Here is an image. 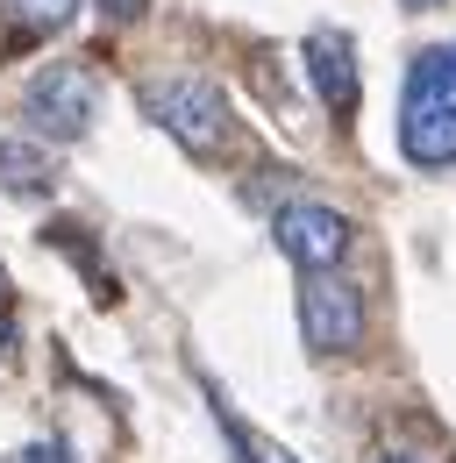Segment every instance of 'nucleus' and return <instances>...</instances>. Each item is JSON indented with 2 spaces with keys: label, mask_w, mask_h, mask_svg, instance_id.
I'll return each mask as SVG.
<instances>
[{
  "label": "nucleus",
  "mask_w": 456,
  "mask_h": 463,
  "mask_svg": "<svg viewBox=\"0 0 456 463\" xmlns=\"http://www.w3.org/2000/svg\"><path fill=\"white\" fill-rule=\"evenodd\" d=\"M399 150L421 172L456 165V43H428L406 64V100H399Z\"/></svg>",
  "instance_id": "f257e3e1"
},
{
  "label": "nucleus",
  "mask_w": 456,
  "mask_h": 463,
  "mask_svg": "<svg viewBox=\"0 0 456 463\" xmlns=\"http://www.w3.org/2000/svg\"><path fill=\"white\" fill-rule=\"evenodd\" d=\"M143 108H150V121L165 128L178 150H193V157H207V150L228 143V100H222V86L200 79V71H171L157 86H143Z\"/></svg>",
  "instance_id": "f03ea898"
},
{
  "label": "nucleus",
  "mask_w": 456,
  "mask_h": 463,
  "mask_svg": "<svg viewBox=\"0 0 456 463\" xmlns=\"http://www.w3.org/2000/svg\"><path fill=\"white\" fill-rule=\"evenodd\" d=\"M93 108H100V86H93V71H79V64L36 71L29 93H22V121H29L36 136H51V143H79V136L93 128Z\"/></svg>",
  "instance_id": "7ed1b4c3"
},
{
  "label": "nucleus",
  "mask_w": 456,
  "mask_h": 463,
  "mask_svg": "<svg viewBox=\"0 0 456 463\" xmlns=\"http://www.w3.org/2000/svg\"><path fill=\"white\" fill-rule=\"evenodd\" d=\"M299 335L321 356H349L364 343V292L342 271H307V286H299Z\"/></svg>",
  "instance_id": "20e7f679"
},
{
  "label": "nucleus",
  "mask_w": 456,
  "mask_h": 463,
  "mask_svg": "<svg viewBox=\"0 0 456 463\" xmlns=\"http://www.w3.org/2000/svg\"><path fill=\"white\" fill-rule=\"evenodd\" d=\"M271 235H279V250L299 271H336L342 257H349V235L356 229H349V214L321 207V200H292V207H279Z\"/></svg>",
  "instance_id": "39448f33"
},
{
  "label": "nucleus",
  "mask_w": 456,
  "mask_h": 463,
  "mask_svg": "<svg viewBox=\"0 0 456 463\" xmlns=\"http://www.w3.org/2000/svg\"><path fill=\"white\" fill-rule=\"evenodd\" d=\"M307 79H314L328 115H349L356 108V43L342 29H314L307 36Z\"/></svg>",
  "instance_id": "423d86ee"
},
{
  "label": "nucleus",
  "mask_w": 456,
  "mask_h": 463,
  "mask_svg": "<svg viewBox=\"0 0 456 463\" xmlns=\"http://www.w3.org/2000/svg\"><path fill=\"white\" fill-rule=\"evenodd\" d=\"M0 178L14 185V193H51V157L36 150V143H0Z\"/></svg>",
  "instance_id": "0eeeda50"
},
{
  "label": "nucleus",
  "mask_w": 456,
  "mask_h": 463,
  "mask_svg": "<svg viewBox=\"0 0 456 463\" xmlns=\"http://www.w3.org/2000/svg\"><path fill=\"white\" fill-rule=\"evenodd\" d=\"M7 7H14V14L29 22V29H57V22H71V14L86 7V0H7Z\"/></svg>",
  "instance_id": "6e6552de"
},
{
  "label": "nucleus",
  "mask_w": 456,
  "mask_h": 463,
  "mask_svg": "<svg viewBox=\"0 0 456 463\" xmlns=\"http://www.w3.org/2000/svg\"><path fill=\"white\" fill-rule=\"evenodd\" d=\"M100 14H108V22H136V14H143V0H100Z\"/></svg>",
  "instance_id": "1a4fd4ad"
},
{
  "label": "nucleus",
  "mask_w": 456,
  "mask_h": 463,
  "mask_svg": "<svg viewBox=\"0 0 456 463\" xmlns=\"http://www.w3.org/2000/svg\"><path fill=\"white\" fill-rule=\"evenodd\" d=\"M22 463H64V449H51V442H36V449H29Z\"/></svg>",
  "instance_id": "9d476101"
},
{
  "label": "nucleus",
  "mask_w": 456,
  "mask_h": 463,
  "mask_svg": "<svg viewBox=\"0 0 456 463\" xmlns=\"http://www.w3.org/2000/svg\"><path fill=\"white\" fill-rule=\"evenodd\" d=\"M0 349H14V321H7V299H0Z\"/></svg>",
  "instance_id": "9b49d317"
},
{
  "label": "nucleus",
  "mask_w": 456,
  "mask_h": 463,
  "mask_svg": "<svg viewBox=\"0 0 456 463\" xmlns=\"http://www.w3.org/2000/svg\"><path fill=\"white\" fill-rule=\"evenodd\" d=\"M378 463H421V457H413V449H385Z\"/></svg>",
  "instance_id": "f8f14e48"
},
{
  "label": "nucleus",
  "mask_w": 456,
  "mask_h": 463,
  "mask_svg": "<svg viewBox=\"0 0 456 463\" xmlns=\"http://www.w3.org/2000/svg\"><path fill=\"white\" fill-rule=\"evenodd\" d=\"M406 7H413V14H421V7H435V0H406Z\"/></svg>",
  "instance_id": "ddd939ff"
},
{
  "label": "nucleus",
  "mask_w": 456,
  "mask_h": 463,
  "mask_svg": "<svg viewBox=\"0 0 456 463\" xmlns=\"http://www.w3.org/2000/svg\"><path fill=\"white\" fill-rule=\"evenodd\" d=\"M285 463H292V457H285Z\"/></svg>",
  "instance_id": "4468645a"
}]
</instances>
